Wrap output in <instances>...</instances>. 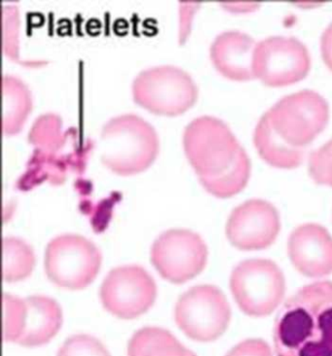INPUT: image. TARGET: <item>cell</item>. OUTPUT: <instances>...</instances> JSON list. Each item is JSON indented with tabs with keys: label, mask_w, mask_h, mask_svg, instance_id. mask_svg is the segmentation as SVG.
<instances>
[{
	"label": "cell",
	"mask_w": 332,
	"mask_h": 356,
	"mask_svg": "<svg viewBox=\"0 0 332 356\" xmlns=\"http://www.w3.org/2000/svg\"><path fill=\"white\" fill-rule=\"evenodd\" d=\"M175 319L187 337L198 342H212L221 337L228 327L230 306L217 287L198 285L177 300Z\"/></svg>",
	"instance_id": "ba28073f"
},
{
	"label": "cell",
	"mask_w": 332,
	"mask_h": 356,
	"mask_svg": "<svg viewBox=\"0 0 332 356\" xmlns=\"http://www.w3.org/2000/svg\"><path fill=\"white\" fill-rule=\"evenodd\" d=\"M3 341L17 343L21 332L24 311V299L3 294Z\"/></svg>",
	"instance_id": "603a6c76"
},
{
	"label": "cell",
	"mask_w": 332,
	"mask_h": 356,
	"mask_svg": "<svg viewBox=\"0 0 332 356\" xmlns=\"http://www.w3.org/2000/svg\"><path fill=\"white\" fill-rule=\"evenodd\" d=\"M101 161L119 175H132L150 167L157 157L159 140L156 131L136 114L112 117L101 131Z\"/></svg>",
	"instance_id": "7a4b0ae2"
},
{
	"label": "cell",
	"mask_w": 332,
	"mask_h": 356,
	"mask_svg": "<svg viewBox=\"0 0 332 356\" xmlns=\"http://www.w3.org/2000/svg\"><path fill=\"white\" fill-rule=\"evenodd\" d=\"M156 295L155 280L136 265L111 270L100 289L104 308L122 319H133L145 314L155 304Z\"/></svg>",
	"instance_id": "8fae6325"
},
{
	"label": "cell",
	"mask_w": 332,
	"mask_h": 356,
	"mask_svg": "<svg viewBox=\"0 0 332 356\" xmlns=\"http://www.w3.org/2000/svg\"><path fill=\"white\" fill-rule=\"evenodd\" d=\"M255 46V39L243 31H223L214 38L210 48L212 65L221 75L234 81L253 79Z\"/></svg>",
	"instance_id": "9a60e30c"
},
{
	"label": "cell",
	"mask_w": 332,
	"mask_h": 356,
	"mask_svg": "<svg viewBox=\"0 0 332 356\" xmlns=\"http://www.w3.org/2000/svg\"><path fill=\"white\" fill-rule=\"evenodd\" d=\"M3 272L2 277L6 282H17L31 275L35 266V255L31 246L17 238H4Z\"/></svg>",
	"instance_id": "7402d4cb"
},
{
	"label": "cell",
	"mask_w": 332,
	"mask_h": 356,
	"mask_svg": "<svg viewBox=\"0 0 332 356\" xmlns=\"http://www.w3.org/2000/svg\"><path fill=\"white\" fill-rule=\"evenodd\" d=\"M182 145L199 179L217 177L226 172L242 148L228 125L209 115L197 117L185 127Z\"/></svg>",
	"instance_id": "3957f363"
},
{
	"label": "cell",
	"mask_w": 332,
	"mask_h": 356,
	"mask_svg": "<svg viewBox=\"0 0 332 356\" xmlns=\"http://www.w3.org/2000/svg\"><path fill=\"white\" fill-rule=\"evenodd\" d=\"M94 147V141L88 138L65 154H55L35 148L28 161L26 172L17 182V187L22 191H28L45 180L52 185H60L65 182L68 170L82 175Z\"/></svg>",
	"instance_id": "4fadbf2b"
},
{
	"label": "cell",
	"mask_w": 332,
	"mask_h": 356,
	"mask_svg": "<svg viewBox=\"0 0 332 356\" xmlns=\"http://www.w3.org/2000/svg\"><path fill=\"white\" fill-rule=\"evenodd\" d=\"M253 143L260 157L273 167L294 169L303 162V148L294 147L283 140L273 129L266 113L256 124Z\"/></svg>",
	"instance_id": "e0dca14e"
},
{
	"label": "cell",
	"mask_w": 332,
	"mask_h": 356,
	"mask_svg": "<svg viewBox=\"0 0 332 356\" xmlns=\"http://www.w3.org/2000/svg\"><path fill=\"white\" fill-rule=\"evenodd\" d=\"M136 104L157 115L177 116L196 102L198 89L189 73L175 65L146 68L132 84Z\"/></svg>",
	"instance_id": "277c9868"
},
{
	"label": "cell",
	"mask_w": 332,
	"mask_h": 356,
	"mask_svg": "<svg viewBox=\"0 0 332 356\" xmlns=\"http://www.w3.org/2000/svg\"><path fill=\"white\" fill-rule=\"evenodd\" d=\"M292 264L305 277L332 274V236L324 227L309 223L292 232L287 243Z\"/></svg>",
	"instance_id": "5bb4252c"
},
{
	"label": "cell",
	"mask_w": 332,
	"mask_h": 356,
	"mask_svg": "<svg viewBox=\"0 0 332 356\" xmlns=\"http://www.w3.org/2000/svg\"><path fill=\"white\" fill-rule=\"evenodd\" d=\"M251 170L250 157L242 147L236 160L226 172L214 177L200 178L199 181L212 196L226 199L238 194L246 186Z\"/></svg>",
	"instance_id": "44dd1931"
},
{
	"label": "cell",
	"mask_w": 332,
	"mask_h": 356,
	"mask_svg": "<svg viewBox=\"0 0 332 356\" xmlns=\"http://www.w3.org/2000/svg\"><path fill=\"white\" fill-rule=\"evenodd\" d=\"M128 356H196L172 333L159 327L136 331L128 343Z\"/></svg>",
	"instance_id": "d6986e66"
},
{
	"label": "cell",
	"mask_w": 332,
	"mask_h": 356,
	"mask_svg": "<svg viewBox=\"0 0 332 356\" xmlns=\"http://www.w3.org/2000/svg\"><path fill=\"white\" fill-rule=\"evenodd\" d=\"M232 294L239 308L255 318L269 316L284 299V274L273 261H243L232 272Z\"/></svg>",
	"instance_id": "52a82bcc"
},
{
	"label": "cell",
	"mask_w": 332,
	"mask_h": 356,
	"mask_svg": "<svg viewBox=\"0 0 332 356\" xmlns=\"http://www.w3.org/2000/svg\"><path fill=\"white\" fill-rule=\"evenodd\" d=\"M150 258L163 279L182 284L205 269L207 248L201 236L194 232L172 229L158 236L151 248Z\"/></svg>",
	"instance_id": "30bf717a"
},
{
	"label": "cell",
	"mask_w": 332,
	"mask_h": 356,
	"mask_svg": "<svg viewBox=\"0 0 332 356\" xmlns=\"http://www.w3.org/2000/svg\"><path fill=\"white\" fill-rule=\"evenodd\" d=\"M266 114L283 140L303 148L328 125L329 106L319 92L302 90L280 99Z\"/></svg>",
	"instance_id": "8992f818"
},
{
	"label": "cell",
	"mask_w": 332,
	"mask_h": 356,
	"mask_svg": "<svg viewBox=\"0 0 332 356\" xmlns=\"http://www.w3.org/2000/svg\"><path fill=\"white\" fill-rule=\"evenodd\" d=\"M77 136L75 128H68L63 131L61 117L49 112L35 119L29 131L28 140L38 149L60 154V151L67 145L68 140Z\"/></svg>",
	"instance_id": "ffe728a7"
},
{
	"label": "cell",
	"mask_w": 332,
	"mask_h": 356,
	"mask_svg": "<svg viewBox=\"0 0 332 356\" xmlns=\"http://www.w3.org/2000/svg\"><path fill=\"white\" fill-rule=\"evenodd\" d=\"M63 323L62 309L55 300L43 295L24 299L21 332L17 343L26 348L40 347L50 342Z\"/></svg>",
	"instance_id": "2e32d148"
},
{
	"label": "cell",
	"mask_w": 332,
	"mask_h": 356,
	"mask_svg": "<svg viewBox=\"0 0 332 356\" xmlns=\"http://www.w3.org/2000/svg\"><path fill=\"white\" fill-rule=\"evenodd\" d=\"M279 212L264 200H248L232 211L226 224L229 241L241 250H260L272 245L279 235Z\"/></svg>",
	"instance_id": "7c38bea8"
},
{
	"label": "cell",
	"mask_w": 332,
	"mask_h": 356,
	"mask_svg": "<svg viewBox=\"0 0 332 356\" xmlns=\"http://www.w3.org/2000/svg\"><path fill=\"white\" fill-rule=\"evenodd\" d=\"M226 356H273L267 343L260 339L244 341L232 348Z\"/></svg>",
	"instance_id": "4316f807"
},
{
	"label": "cell",
	"mask_w": 332,
	"mask_h": 356,
	"mask_svg": "<svg viewBox=\"0 0 332 356\" xmlns=\"http://www.w3.org/2000/svg\"><path fill=\"white\" fill-rule=\"evenodd\" d=\"M57 356H111L97 339L86 334L73 335L65 340Z\"/></svg>",
	"instance_id": "cb8c5ba5"
},
{
	"label": "cell",
	"mask_w": 332,
	"mask_h": 356,
	"mask_svg": "<svg viewBox=\"0 0 332 356\" xmlns=\"http://www.w3.org/2000/svg\"><path fill=\"white\" fill-rule=\"evenodd\" d=\"M277 356H332V282L306 285L276 319Z\"/></svg>",
	"instance_id": "6da1fadb"
},
{
	"label": "cell",
	"mask_w": 332,
	"mask_h": 356,
	"mask_svg": "<svg viewBox=\"0 0 332 356\" xmlns=\"http://www.w3.org/2000/svg\"><path fill=\"white\" fill-rule=\"evenodd\" d=\"M223 5L224 8L228 10V11L231 12H238V13H248V12L255 11V10L260 8V3L258 2H253V1H239V2H222L221 3Z\"/></svg>",
	"instance_id": "f1b7e54d"
},
{
	"label": "cell",
	"mask_w": 332,
	"mask_h": 356,
	"mask_svg": "<svg viewBox=\"0 0 332 356\" xmlns=\"http://www.w3.org/2000/svg\"><path fill=\"white\" fill-rule=\"evenodd\" d=\"M322 57L332 72V23L326 26L321 38Z\"/></svg>",
	"instance_id": "83f0119b"
},
{
	"label": "cell",
	"mask_w": 332,
	"mask_h": 356,
	"mask_svg": "<svg viewBox=\"0 0 332 356\" xmlns=\"http://www.w3.org/2000/svg\"><path fill=\"white\" fill-rule=\"evenodd\" d=\"M309 174L318 184L332 187V138L310 154Z\"/></svg>",
	"instance_id": "d4e9b609"
},
{
	"label": "cell",
	"mask_w": 332,
	"mask_h": 356,
	"mask_svg": "<svg viewBox=\"0 0 332 356\" xmlns=\"http://www.w3.org/2000/svg\"><path fill=\"white\" fill-rule=\"evenodd\" d=\"M310 67L308 49L299 39L270 36L256 43L253 74L267 86L284 87L301 81Z\"/></svg>",
	"instance_id": "9c48e42d"
},
{
	"label": "cell",
	"mask_w": 332,
	"mask_h": 356,
	"mask_svg": "<svg viewBox=\"0 0 332 356\" xmlns=\"http://www.w3.org/2000/svg\"><path fill=\"white\" fill-rule=\"evenodd\" d=\"M33 108L28 86L13 75L2 77V133L13 136L21 131Z\"/></svg>",
	"instance_id": "ac0fdd59"
},
{
	"label": "cell",
	"mask_w": 332,
	"mask_h": 356,
	"mask_svg": "<svg viewBox=\"0 0 332 356\" xmlns=\"http://www.w3.org/2000/svg\"><path fill=\"white\" fill-rule=\"evenodd\" d=\"M19 12L15 5L3 6V51L13 62L24 65L18 57Z\"/></svg>",
	"instance_id": "484cf974"
},
{
	"label": "cell",
	"mask_w": 332,
	"mask_h": 356,
	"mask_svg": "<svg viewBox=\"0 0 332 356\" xmlns=\"http://www.w3.org/2000/svg\"><path fill=\"white\" fill-rule=\"evenodd\" d=\"M101 264L99 248L82 236H58L46 248V275L54 284L62 289H86L96 279Z\"/></svg>",
	"instance_id": "5b68a950"
}]
</instances>
